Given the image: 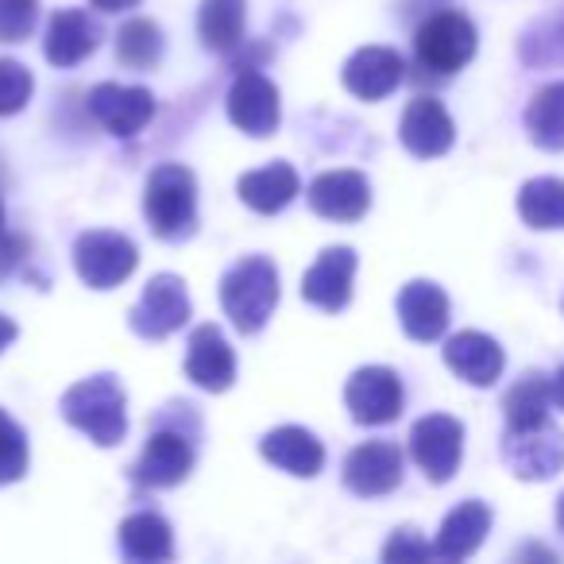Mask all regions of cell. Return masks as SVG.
I'll return each instance as SVG.
<instances>
[{
	"label": "cell",
	"instance_id": "1",
	"mask_svg": "<svg viewBox=\"0 0 564 564\" xmlns=\"http://www.w3.org/2000/svg\"><path fill=\"white\" fill-rule=\"evenodd\" d=\"M124 406H128L124 387L112 376L82 379V383H74L70 391L63 394V402H58L66 422H70L74 430H82L101 448H112L124 441V433H128Z\"/></svg>",
	"mask_w": 564,
	"mask_h": 564
},
{
	"label": "cell",
	"instance_id": "2",
	"mask_svg": "<svg viewBox=\"0 0 564 564\" xmlns=\"http://www.w3.org/2000/svg\"><path fill=\"white\" fill-rule=\"evenodd\" d=\"M220 306L240 333H259L279 306V271L267 256H248L220 279Z\"/></svg>",
	"mask_w": 564,
	"mask_h": 564
},
{
	"label": "cell",
	"instance_id": "3",
	"mask_svg": "<svg viewBox=\"0 0 564 564\" xmlns=\"http://www.w3.org/2000/svg\"><path fill=\"white\" fill-rule=\"evenodd\" d=\"M143 213L159 240H186L197 228V182L182 163H163L151 171L143 189Z\"/></svg>",
	"mask_w": 564,
	"mask_h": 564
},
{
	"label": "cell",
	"instance_id": "4",
	"mask_svg": "<svg viewBox=\"0 0 564 564\" xmlns=\"http://www.w3.org/2000/svg\"><path fill=\"white\" fill-rule=\"evenodd\" d=\"M417 63L433 74H456L476 55V24L464 12H433L414 35Z\"/></svg>",
	"mask_w": 564,
	"mask_h": 564
},
{
	"label": "cell",
	"instance_id": "5",
	"mask_svg": "<svg viewBox=\"0 0 564 564\" xmlns=\"http://www.w3.org/2000/svg\"><path fill=\"white\" fill-rule=\"evenodd\" d=\"M502 460L518 479H553L564 468V433L549 417L533 425H507Z\"/></svg>",
	"mask_w": 564,
	"mask_h": 564
},
{
	"label": "cell",
	"instance_id": "6",
	"mask_svg": "<svg viewBox=\"0 0 564 564\" xmlns=\"http://www.w3.org/2000/svg\"><path fill=\"white\" fill-rule=\"evenodd\" d=\"M135 263H140V251L120 232L97 228V232H82L78 243H74V267H78L82 282L94 286V291L120 286L135 271Z\"/></svg>",
	"mask_w": 564,
	"mask_h": 564
},
{
	"label": "cell",
	"instance_id": "7",
	"mask_svg": "<svg viewBox=\"0 0 564 564\" xmlns=\"http://www.w3.org/2000/svg\"><path fill=\"white\" fill-rule=\"evenodd\" d=\"M186 322H189V294L178 274H155V279L148 282L143 299L135 302L132 314H128V325H132L143 340L171 337V333H178Z\"/></svg>",
	"mask_w": 564,
	"mask_h": 564
},
{
	"label": "cell",
	"instance_id": "8",
	"mask_svg": "<svg viewBox=\"0 0 564 564\" xmlns=\"http://www.w3.org/2000/svg\"><path fill=\"white\" fill-rule=\"evenodd\" d=\"M410 456L417 460V468L425 471V479L433 484H448L460 468L464 456V425L448 414H430L422 422H414L410 430Z\"/></svg>",
	"mask_w": 564,
	"mask_h": 564
},
{
	"label": "cell",
	"instance_id": "9",
	"mask_svg": "<svg viewBox=\"0 0 564 564\" xmlns=\"http://www.w3.org/2000/svg\"><path fill=\"white\" fill-rule=\"evenodd\" d=\"M345 402L352 422L360 425H387L402 414V379L391 368H360L345 387Z\"/></svg>",
	"mask_w": 564,
	"mask_h": 564
},
{
	"label": "cell",
	"instance_id": "10",
	"mask_svg": "<svg viewBox=\"0 0 564 564\" xmlns=\"http://www.w3.org/2000/svg\"><path fill=\"white\" fill-rule=\"evenodd\" d=\"M89 112L109 135H128L143 132L148 120L155 117V97L143 86H117V82H101V86L89 94Z\"/></svg>",
	"mask_w": 564,
	"mask_h": 564
},
{
	"label": "cell",
	"instance_id": "11",
	"mask_svg": "<svg viewBox=\"0 0 564 564\" xmlns=\"http://www.w3.org/2000/svg\"><path fill=\"white\" fill-rule=\"evenodd\" d=\"M279 117H282L279 89L259 70H243L240 78L232 82V89H228V120H232L243 135L263 140V135H271L274 128H279Z\"/></svg>",
	"mask_w": 564,
	"mask_h": 564
},
{
	"label": "cell",
	"instance_id": "12",
	"mask_svg": "<svg viewBox=\"0 0 564 564\" xmlns=\"http://www.w3.org/2000/svg\"><path fill=\"white\" fill-rule=\"evenodd\" d=\"M310 209L325 220L352 225L371 209V186L360 171H325L310 182Z\"/></svg>",
	"mask_w": 564,
	"mask_h": 564
},
{
	"label": "cell",
	"instance_id": "13",
	"mask_svg": "<svg viewBox=\"0 0 564 564\" xmlns=\"http://www.w3.org/2000/svg\"><path fill=\"white\" fill-rule=\"evenodd\" d=\"M345 484L348 491L364 495V499H379L391 495L402 484V453L391 441H368V445L352 448L345 460Z\"/></svg>",
	"mask_w": 564,
	"mask_h": 564
},
{
	"label": "cell",
	"instance_id": "14",
	"mask_svg": "<svg viewBox=\"0 0 564 564\" xmlns=\"http://www.w3.org/2000/svg\"><path fill=\"white\" fill-rule=\"evenodd\" d=\"M352 274H356V251L352 248H325L317 263L302 274V299L310 306L337 314L352 299Z\"/></svg>",
	"mask_w": 564,
	"mask_h": 564
},
{
	"label": "cell",
	"instance_id": "15",
	"mask_svg": "<svg viewBox=\"0 0 564 564\" xmlns=\"http://www.w3.org/2000/svg\"><path fill=\"white\" fill-rule=\"evenodd\" d=\"M399 140L410 155L417 159H437L453 148L456 140V128L453 117L445 112V105L433 101V97H414L402 112V128H399Z\"/></svg>",
	"mask_w": 564,
	"mask_h": 564
},
{
	"label": "cell",
	"instance_id": "16",
	"mask_svg": "<svg viewBox=\"0 0 564 564\" xmlns=\"http://www.w3.org/2000/svg\"><path fill=\"white\" fill-rule=\"evenodd\" d=\"M340 78H345L348 94L364 97V101H383V97H391L394 89L402 86L406 63H402V55L391 47H364L348 58Z\"/></svg>",
	"mask_w": 564,
	"mask_h": 564
},
{
	"label": "cell",
	"instance_id": "17",
	"mask_svg": "<svg viewBox=\"0 0 564 564\" xmlns=\"http://www.w3.org/2000/svg\"><path fill=\"white\" fill-rule=\"evenodd\" d=\"M194 471V445L174 430H159L148 437L143 456L135 464V484L140 487H178Z\"/></svg>",
	"mask_w": 564,
	"mask_h": 564
},
{
	"label": "cell",
	"instance_id": "18",
	"mask_svg": "<svg viewBox=\"0 0 564 564\" xmlns=\"http://www.w3.org/2000/svg\"><path fill=\"white\" fill-rule=\"evenodd\" d=\"M186 376L194 379L202 391H228L236 379V356L228 348L225 333L217 325H197L189 333V352H186Z\"/></svg>",
	"mask_w": 564,
	"mask_h": 564
},
{
	"label": "cell",
	"instance_id": "19",
	"mask_svg": "<svg viewBox=\"0 0 564 564\" xmlns=\"http://www.w3.org/2000/svg\"><path fill=\"white\" fill-rule=\"evenodd\" d=\"M399 322H402V329H406V337L422 340V345L445 337V329H448V299H445V291H441L437 282H430V279L406 282V286H402V294H399Z\"/></svg>",
	"mask_w": 564,
	"mask_h": 564
},
{
	"label": "cell",
	"instance_id": "20",
	"mask_svg": "<svg viewBox=\"0 0 564 564\" xmlns=\"http://www.w3.org/2000/svg\"><path fill=\"white\" fill-rule=\"evenodd\" d=\"M445 364L464 379V383L491 387L495 379L502 376L507 356H502L499 340H491L487 333L468 329V333H456V337L445 340Z\"/></svg>",
	"mask_w": 564,
	"mask_h": 564
},
{
	"label": "cell",
	"instance_id": "21",
	"mask_svg": "<svg viewBox=\"0 0 564 564\" xmlns=\"http://www.w3.org/2000/svg\"><path fill=\"white\" fill-rule=\"evenodd\" d=\"M97 43H101V28H97V20L82 9H63V12L51 17L43 51H47L51 63L66 70V66L86 63V58L97 51Z\"/></svg>",
	"mask_w": 564,
	"mask_h": 564
},
{
	"label": "cell",
	"instance_id": "22",
	"mask_svg": "<svg viewBox=\"0 0 564 564\" xmlns=\"http://www.w3.org/2000/svg\"><path fill=\"white\" fill-rule=\"evenodd\" d=\"M259 453H263V460H271L274 468L291 471V476H302V479L317 476V471L325 468L322 441L310 430H302V425H279V430H271L259 441Z\"/></svg>",
	"mask_w": 564,
	"mask_h": 564
},
{
	"label": "cell",
	"instance_id": "23",
	"mask_svg": "<svg viewBox=\"0 0 564 564\" xmlns=\"http://www.w3.org/2000/svg\"><path fill=\"white\" fill-rule=\"evenodd\" d=\"M487 530H491V510H487L479 499H468L441 522L433 553L445 556V561H464V556H471L479 545H484Z\"/></svg>",
	"mask_w": 564,
	"mask_h": 564
},
{
	"label": "cell",
	"instance_id": "24",
	"mask_svg": "<svg viewBox=\"0 0 564 564\" xmlns=\"http://www.w3.org/2000/svg\"><path fill=\"white\" fill-rule=\"evenodd\" d=\"M299 171H294L291 163H271L263 166V171H251L243 174L240 182H236V189H240V202L251 205L256 213H282L286 205L299 197Z\"/></svg>",
	"mask_w": 564,
	"mask_h": 564
},
{
	"label": "cell",
	"instance_id": "25",
	"mask_svg": "<svg viewBox=\"0 0 564 564\" xmlns=\"http://www.w3.org/2000/svg\"><path fill=\"white\" fill-rule=\"evenodd\" d=\"M120 553H124L128 561H140V564L171 561L174 538H171L166 518L151 514V510H140V514L124 518V522H120Z\"/></svg>",
	"mask_w": 564,
	"mask_h": 564
},
{
	"label": "cell",
	"instance_id": "26",
	"mask_svg": "<svg viewBox=\"0 0 564 564\" xmlns=\"http://www.w3.org/2000/svg\"><path fill=\"white\" fill-rule=\"evenodd\" d=\"M243 0H202V12H197V35L209 51L228 55V51L240 47L243 40Z\"/></svg>",
	"mask_w": 564,
	"mask_h": 564
},
{
	"label": "cell",
	"instance_id": "27",
	"mask_svg": "<svg viewBox=\"0 0 564 564\" xmlns=\"http://www.w3.org/2000/svg\"><path fill=\"white\" fill-rule=\"evenodd\" d=\"M525 132L541 151H564V82H549L533 94Z\"/></svg>",
	"mask_w": 564,
	"mask_h": 564
},
{
	"label": "cell",
	"instance_id": "28",
	"mask_svg": "<svg viewBox=\"0 0 564 564\" xmlns=\"http://www.w3.org/2000/svg\"><path fill=\"white\" fill-rule=\"evenodd\" d=\"M518 217L530 228L553 232L564 228V182L561 178H530L518 194Z\"/></svg>",
	"mask_w": 564,
	"mask_h": 564
},
{
	"label": "cell",
	"instance_id": "29",
	"mask_svg": "<svg viewBox=\"0 0 564 564\" xmlns=\"http://www.w3.org/2000/svg\"><path fill=\"white\" fill-rule=\"evenodd\" d=\"M549 406H553V379H545V376L518 379V383L507 391V399H502V410H507V425L545 422Z\"/></svg>",
	"mask_w": 564,
	"mask_h": 564
},
{
	"label": "cell",
	"instance_id": "30",
	"mask_svg": "<svg viewBox=\"0 0 564 564\" xmlns=\"http://www.w3.org/2000/svg\"><path fill=\"white\" fill-rule=\"evenodd\" d=\"M117 58L128 70H151L163 58V32L155 20H128L117 32Z\"/></svg>",
	"mask_w": 564,
	"mask_h": 564
},
{
	"label": "cell",
	"instance_id": "31",
	"mask_svg": "<svg viewBox=\"0 0 564 564\" xmlns=\"http://www.w3.org/2000/svg\"><path fill=\"white\" fill-rule=\"evenodd\" d=\"M522 58L530 66H561L564 63V12L553 20H541L522 40Z\"/></svg>",
	"mask_w": 564,
	"mask_h": 564
},
{
	"label": "cell",
	"instance_id": "32",
	"mask_svg": "<svg viewBox=\"0 0 564 564\" xmlns=\"http://www.w3.org/2000/svg\"><path fill=\"white\" fill-rule=\"evenodd\" d=\"M28 471V437L4 410H0V484H17Z\"/></svg>",
	"mask_w": 564,
	"mask_h": 564
},
{
	"label": "cell",
	"instance_id": "33",
	"mask_svg": "<svg viewBox=\"0 0 564 564\" xmlns=\"http://www.w3.org/2000/svg\"><path fill=\"white\" fill-rule=\"evenodd\" d=\"M35 78L17 58H0V117H12L32 101Z\"/></svg>",
	"mask_w": 564,
	"mask_h": 564
},
{
	"label": "cell",
	"instance_id": "34",
	"mask_svg": "<svg viewBox=\"0 0 564 564\" xmlns=\"http://www.w3.org/2000/svg\"><path fill=\"white\" fill-rule=\"evenodd\" d=\"M40 20L35 0H0V43H24Z\"/></svg>",
	"mask_w": 564,
	"mask_h": 564
},
{
	"label": "cell",
	"instance_id": "35",
	"mask_svg": "<svg viewBox=\"0 0 564 564\" xmlns=\"http://www.w3.org/2000/svg\"><path fill=\"white\" fill-rule=\"evenodd\" d=\"M425 556H437L433 553V545L430 541H422L417 538V530H394V538L383 545V561H425Z\"/></svg>",
	"mask_w": 564,
	"mask_h": 564
},
{
	"label": "cell",
	"instance_id": "36",
	"mask_svg": "<svg viewBox=\"0 0 564 564\" xmlns=\"http://www.w3.org/2000/svg\"><path fill=\"white\" fill-rule=\"evenodd\" d=\"M17 322H9V317H4V314H0V352H4V348H9L12 345V340H17Z\"/></svg>",
	"mask_w": 564,
	"mask_h": 564
},
{
	"label": "cell",
	"instance_id": "37",
	"mask_svg": "<svg viewBox=\"0 0 564 564\" xmlns=\"http://www.w3.org/2000/svg\"><path fill=\"white\" fill-rule=\"evenodd\" d=\"M94 9H101V12H120V9H135L140 0H89Z\"/></svg>",
	"mask_w": 564,
	"mask_h": 564
},
{
	"label": "cell",
	"instance_id": "38",
	"mask_svg": "<svg viewBox=\"0 0 564 564\" xmlns=\"http://www.w3.org/2000/svg\"><path fill=\"white\" fill-rule=\"evenodd\" d=\"M553 402H556V406L564 410V368H561V371H556V376H553Z\"/></svg>",
	"mask_w": 564,
	"mask_h": 564
},
{
	"label": "cell",
	"instance_id": "39",
	"mask_svg": "<svg viewBox=\"0 0 564 564\" xmlns=\"http://www.w3.org/2000/svg\"><path fill=\"white\" fill-rule=\"evenodd\" d=\"M556 522H561V530H564V495H561V502H556Z\"/></svg>",
	"mask_w": 564,
	"mask_h": 564
},
{
	"label": "cell",
	"instance_id": "40",
	"mask_svg": "<svg viewBox=\"0 0 564 564\" xmlns=\"http://www.w3.org/2000/svg\"><path fill=\"white\" fill-rule=\"evenodd\" d=\"M0 236H4V202H0Z\"/></svg>",
	"mask_w": 564,
	"mask_h": 564
},
{
	"label": "cell",
	"instance_id": "41",
	"mask_svg": "<svg viewBox=\"0 0 564 564\" xmlns=\"http://www.w3.org/2000/svg\"><path fill=\"white\" fill-rule=\"evenodd\" d=\"M561 310H564V299H561Z\"/></svg>",
	"mask_w": 564,
	"mask_h": 564
}]
</instances>
